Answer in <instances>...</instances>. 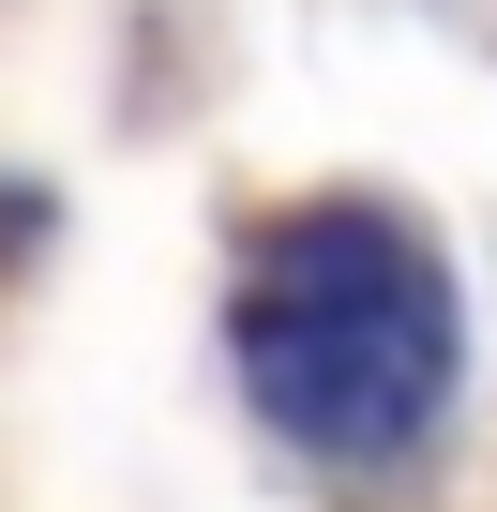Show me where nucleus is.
<instances>
[{
    "mask_svg": "<svg viewBox=\"0 0 497 512\" xmlns=\"http://www.w3.org/2000/svg\"><path fill=\"white\" fill-rule=\"evenodd\" d=\"M241 392H257L302 452L392 467L437 392H452V287L437 256L377 211H302L241 272Z\"/></svg>",
    "mask_w": 497,
    "mask_h": 512,
    "instance_id": "1",
    "label": "nucleus"
}]
</instances>
